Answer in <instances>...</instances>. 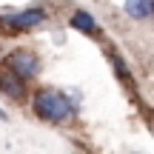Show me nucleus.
<instances>
[{
    "mask_svg": "<svg viewBox=\"0 0 154 154\" xmlns=\"http://www.w3.org/2000/svg\"><path fill=\"white\" fill-rule=\"evenodd\" d=\"M126 11L134 20H149L154 11V0H126Z\"/></svg>",
    "mask_w": 154,
    "mask_h": 154,
    "instance_id": "obj_6",
    "label": "nucleus"
},
{
    "mask_svg": "<svg viewBox=\"0 0 154 154\" xmlns=\"http://www.w3.org/2000/svg\"><path fill=\"white\" fill-rule=\"evenodd\" d=\"M72 26L77 29V32H83V34H88V37H100V26H97V20H94L91 14H88L86 9H77L74 14H72Z\"/></svg>",
    "mask_w": 154,
    "mask_h": 154,
    "instance_id": "obj_5",
    "label": "nucleus"
},
{
    "mask_svg": "<svg viewBox=\"0 0 154 154\" xmlns=\"http://www.w3.org/2000/svg\"><path fill=\"white\" fill-rule=\"evenodd\" d=\"M0 120H6V111H3V109H0Z\"/></svg>",
    "mask_w": 154,
    "mask_h": 154,
    "instance_id": "obj_8",
    "label": "nucleus"
},
{
    "mask_svg": "<svg viewBox=\"0 0 154 154\" xmlns=\"http://www.w3.org/2000/svg\"><path fill=\"white\" fill-rule=\"evenodd\" d=\"M32 109L46 123H69L72 117H77L80 97L57 91V88H37L34 97H32Z\"/></svg>",
    "mask_w": 154,
    "mask_h": 154,
    "instance_id": "obj_1",
    "label": "nucleus"
},
{
    "mask_svg": "<svg viewBox=\"0 0 154 154\" xmlns=\"http://www.w3.org/2000/svg\"><path fill=\"white\" fill-rule=\"evenodd\" d=\"M0 94H6V97L14 100V103H23L26 94H29L26 91V80L17 77L6 63H0Z\"/></svg>",
    "mask_w": 154,
    "mask_h": 154,
    "instance_id": "obj_4",
    "label": "nucleus"
},
{
    "mask_svg": "<svg viewBox=\"0 0 154 154\" xmlns=\"http://www.w3.org/2000/svg\"><path fill=\"white\" fill-rule=\"evenodd\" d=\"M46 9L32 6V9L23 11H9V14H0V32L3 34H23V32H34L37 26L46 23Z\"/></svg>",
    "mask_w": 154,
    "mask_h": 154,
    "instance_id": "obj_2",
    "label": "nucleus"
},
{
    "mask_svg": "<svg viewBox=\"0 0 154 154\" xmlns=\"http://www.w3.org/2000/svg\"><path fill=\"white\" fill-rule=\"evenodd\" d=\"M3 63H6V66H9L17 77H23V80H32V77L40 74V57L34 54V51H29V49H14Z\"/></svg>",
    "mask_w": 154,
    "mask_h": 154,
    "instance_id": "obj_3",
    "label": "nucleus"
},
{
    "mask_svg": "<svg viewBox=\"0 0 154 154\" xmlns=\"http://www.w3.org/2000/svg\"><path fill=\"white\" fill-rule=\"evenodd\" d=\"M109 60H111V66H114V74L120 77V83H126V86H128V66H126V60L117 57L114 51H109Z\"/></svg>",
    "mask_w": 154,
    "mask_h": 154,
    "instance_id": "obj_7",
    "label": "nucleus"
}]
</instances>
